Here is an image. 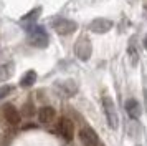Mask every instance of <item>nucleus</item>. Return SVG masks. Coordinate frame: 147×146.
<instances>
[{
	"instance_id": "nucleus-1",
	"label": "nucleus",
	"mask_w": 147,
	"mask_h": 146,
	"mask_svg": "<svg viewBox=\"0 0 147 146\" xmlns=\"http://www.w3.org/2000/svg\"><path fill=\"white\" fill-rule=\"evenodd\" d=\"M27 33H28V42L33 46L45 48L48 45V40L50 38H48L47 30L41 25H33V27H30V28H27Z\"/></svg>"
},
{
	"instance_id": "nucleus-2",
	"label": "nucleus",
	"mask_w": 147,
	"mask_h": 146,
	"mask_svg": "<svg viewBox=\"0 0 147 146\" xmlns=\"http://www.w3.org/2000/svg\"><path fill=\"white\" fill-rule=\"evenodd\" d=\"M102 108H104V115H106L109 128L111 130H117L119 128V115H117V108H116L111 96H104L102 98Z\"/></svg>"
},
{
	"instance_id": "nucleus-3",
	"label": "nucleus",
	"mask_w": 147,
	"mask_h": 146,
	"mask_svg": "<svg viewBox=\"0 0 147 146\" xmlns=\"http://www.w3.org/2000/svg\"><path fill=\"white\" fill-rule=\"evenodd\" d=\"M53 28L58 35H71V33L76 32L78 23L68 18H56L53 20Z\"/></svg>"
},
{
	"instance_id": "nucleus-4",
	"label": "nucleus",
	"mask_w": 147,
	"mask_h": 146,
	"mask_svg": "<svg viewBox=\"0 0 147 146\" xmlns=\"http://www.w3.org/2000/svg\"><path fill=\"white\" fill-rule=\"evenodd\" d=\"M91 52H93V46H91V42L88 40V37H81V38L74 43V53H76L81 60H88L91 57Z\"/></svg>"
},
{
	"instance_id": "nucleus-5",
	"label": "nucleus",
	"mask_w": 147,
	"mask_h": 146,
	"mask_svg": "<svg viewBox=\"0 0 147 146\" xmlns=\"http://www.w3.org/2000/svg\"><path fill=\"white\" fill-rule=\"evenodd\" d=\"M80 139L84 146H99L101 145L99 136L96 134V131L91 130V128H88V126L80 130Z\"/></svg>"
},
{
	"instance_id": "nucleus-6",
	"label": "nucleus",
	"mask_w": 147,
	"mask_h": 146,
	"mask_svg": "<svg viewBox=\"0 0 147 146\" xmlns=\"http://www.w3.org/2000/svg\"><path fill=\"white\" fill-rule=\"evenodd\" d=\"M58 133L61 134V138H65L66 141H71L74 138V125L69 118H61L58 123Z\"/></svg>"
},
{
	"instance_id": "nucleus-7",
	"label": "nucleus",
	"mask_w": 147,
	"mask_h": 146,
	"mask_svg": "<svg viewBox=\"0 0 147 146\" xmlns=\"http://www.w3.org/2000/svg\"><path fill=\"white\" fill-rule=\"evenodd\" d=\"M113 25L114 23L109 18H94V20H91V23L88 25V28L93 33H106L113 28Z\"/></svg>"
},
{
	"instance_id": "nucleus-8",
	"label": "nucleus",
	"mask_w": 147,
	"mask_h": 146,
	"mask_svg": "<svg viewBox=\"0 0 147 146\" xmlns=\"http://www.w3.org/2000/svg\"><path fill=\"white\" fill-rule=\"evenodd\" d=\"M3 118H5V121H7L8 125L17 126L20 123L22 116H20V111L13 105H5L3 106Z\"/></svg>"
},
{
	"instance_id": "nucleus-9",
	"label": "nucleus",
	"mask_w": 147,
	"mask_h": 146,
	"mask_svg": "<svg viewBox=\"0 0 147 146\" xmlns=\"http://www.w3.org/2000/svg\"><path fill=\"white\" fill-rule=\"evenodd\" d=\"M55 86H56V90H58V93H60L61 96H73L74 93H76V90H78V86H76V83H74L73 80L58 81Z\"/></svg>"
},
{
	"instance_id": "nucleus-10",
	"label": "nucleus",
	"mask_w": 147,
	"mask_h": 146,
	"mask_svg": "<svg viewBox=\"0 0 147 146\" xmlns=\"http://www.w3.org/2000/svg\"><path fill=\"white\" fill-rule=\"evenodd\" d=\"M40 15H41V7H36V8L30 10L28 13H25V15L22 17L20 23L25 27V30H27V28H30V27L36 25V20H38V17H40Z\"/></svg>"
},
{
	"instance_id": "nucleus-11",
	"label": "nucleus",
	"mask_w": 147,
	"mask_h": 146,
	"mask_svg": "<svg viewBox=\"0 0 147 146\" xmlns=\"http://www.w3.org/2000/svg\"><path fill=\"white\" fill-rule=\"evenodd\" d=\"M124 108H126V113L132 119H137L140 115H142V106H140V103L136 98L126 100V105H124Z\"/></svg>"
},
{
	"instance_id": "nucleus-12",
	"label": "nucleus",
	"mask_w": 147,
	"mask_h": 146,
	"mask_svg": "<svg viewBox=\"0 0 147 146\" xmlns=\"http://www.w3.org/2000/svg\"><path fill=\"white\" fill-rule=\"evenodd\" d=\"M56 116V111H55V108L51 106H41L40 110H38V121L43 123V125H47V123H51Z\"/></svg>"
},
{
	"instance_id": "nucleus-13",
	"label": "nucleus",
	"mask_w": 147,
	"mask_h": 146,
	"mask_svg": "<svg viewBox=\"0 0 147 146\" xmlns=\"http://www.w3.org/2000/svg\"><path fill=\"white\" fill-rule=\"evenodd\" d=\"M36 81V73L33 72V70H28L23 76H22V80H20V85L22 86H32Z\"/></svg>"
},
{
	"instance_id": "nucleus-14",
	"label": "nucleus",
	"mask_w": 147,
	"mask_h": 146,
	"mask_svg": "<svg viewBox=\"0 0 147 146\" xmlns=\"http://www.w3.org/2000/svg\"><path fill=\"white\" fill-rule=\"evenodd\" d=\"M127 53H129L131 63H132V65H137V60H139V57H137V52H136V48H134V46H129Z\"/></svg>"
},
{
	"instance_id": "nucleus-15",
	"label": "nucleus",
	"mask_w": 147,
	"mask_h": 146,
	"mask_svg": "<svg viewBox=\"0 0 147 146\" xmlns=\"http://www.w3.org/2000/svg\"><path fill=\"white\" fill-rule=\"evenodd\" d=\"M12 90H13V88H12L10 85H2V86H0V100H3L7 95H10Z\"/></svg>"
},
{
	"instance_id": "nucleus-16",
	"label": "nucleus",
	"mask_w": 147,
	"mask_h": 146,
	"mask_svg": "<svg viewBox=\"0 0 147 146\" xmlns=\"http://www.w3.org/2000/svg\"><path fill=\"white\" fill-rule=\"evenodd\" d=\"M144 103H146V110H147V90H144Z\"/></svg>"
},
{
	"instance_id": "nucleus-17",
	"label": "nucleus",
	"mask_w": 147,
	"mask_h": 146,
	"mask_svg": "<svg viewBox=\"0 0 147 146\" xmlns=\"http://www.w3.org/2000/svg\"><path fill=\"white\" fill-rule=\"evenodd\" d=\"M144 48H146V50H147V35H146V37H144Z\"/></svg>"
}]
</instances>
